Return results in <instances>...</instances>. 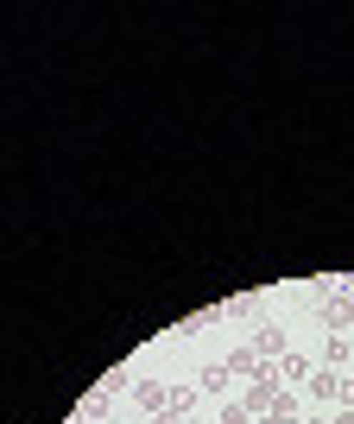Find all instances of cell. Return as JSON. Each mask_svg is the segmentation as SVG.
<instances>
[{
	"label": "cell",
	"instance_id": "6da1fadb",
	"mask_svg": "<svg viewBox=\"0 0 354 424\" xmlns=\"http://www.w3.org/2000/svg\"><path fill=\"white\" fill-rule=\"evenodd\" d=\"M253 348H260V355H278V348H285V335H278V330H272V323H266V330L253 335Z\"/></svg>",
	"mask_w": 354,
	"mask_h": 424
},
{
	"label": "cell",
	"instance_id": "7a4b0ae2",
	"mask_svg": "<svg viewBox=\"0 0 354 424\" xmlns=\"http://www.w3.org/2000/svg\"><path fill=\"white\" fill-rule=\"evenodd\" d=\"M221 424H247V412H241V405H228V412H221Z\"/></svg>",
	"mask_w": 354,
	"mask_h": 424
}]
</instances>
